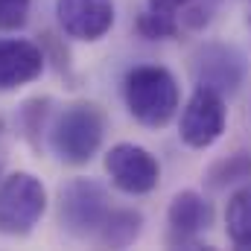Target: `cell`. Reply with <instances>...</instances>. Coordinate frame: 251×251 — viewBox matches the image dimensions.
Wrapping results in <instances>:
<instances>
[{
	"mask_svg": "<svg viewBox=\"0 0 251 251\" xmlns=\"http://www.w3.org/2000/svg\"><path fill=\"white\" fill-rule=\"evenodd\" d=\"M47 210V187L32 173H12L0 181V234L29 237Z\"/></svg>",
	"mask_w": 251,
	"mask_h": 251,
	"instance_id": "cell-3",
	"label": "cell"
},
{
	"mask_svg": "<svg viewBox=\"0 0 251 251\" xmlns=\"http://www.w3.org/2000/svg\"><path fill=\"white\" fill-rule=\"evenodd\" d=\"M243 178H251V158L246 152L228 155V158L216 161L207 170V184L210 187H225V184H234V181H243Z\"/></svg>",
	"mask_w": 251,
	"mask_h": 251,
	"instance_id": "cell-14",
	"label": "cell"
},
{
	"mask_svg": "<svg viewBox=\"0 0 251 251\" xmlns=\"http://www.w3.org/2000/svg\"><path fill=\"white\" fill-rule=\"evenodd\" d=\"M105 173L120 193L146 196L158 187L161 164L149 149H143L137 143H114L105 152Z\"/></svg>",
	"mask_w": 251,
	"mask_h": 251,
	"instance_id": "cell-6",
	"label": "cell"
},
{
	"mask_svg": "<svg viewBox=\"0 0 251 251\" xmlns=\"http://www.w3.org/2000/svg\"><path fill=\"white\" fill-rule=\"evenodd\" d=\"M105 137V114L97 102H73L50 126V146L56 158L70 167L88 164Z\"/></svg>",
	"mask_w": 251,
	"mask_h": 251,
	"instance_id": "cell-2",
	"label": "cell"
},
{
	"mask_svg": "<svg viewBox=\"0 0 251 251\" xmlns=\"http://www.w3.org/2000/svg\"><path fill=\"white\" fill-rule=\"evenodd\" d=\"M225 120H228V108H225L222 94L207 85H199L181 111L178 137L190 149H207L222 137Z\"/></svg>",
	"mask_w": 251,
	"mask_h": 251,
	"instance_id": "cell-5",
	"label": "cell"
},
{
	"mask_svg": "<svg viewBox=\"0 0 251 251\" xmlns=\"http://www.w3.org/2000/svg\"><path fill=\"white\" fill-rule=\"evenodd\" d=\"M56 18L64 35L100 41L114 26V0H56Z\"/></svg>",
	"mask_w": 251,
	"mask_h": 251,
	"instance_id": "cell-7",
	"label": "cell"
},
{
	"mask_svg": "<svg viewBox=\"0 0 251 251\" xmlns=\"http://www.w3.org/2000/svg\"><path fill=\"white\" fill-rule=\"evenodd\" d=\"M225 231L237 249H251V184L237 190L225 207Z\"/></svg>",
	"mask_w": 251,
	"mask_h": 251,
	"instance_id": "cell-13",
	"label": "cell"
},
{
	"mask_svg": "<svg viewBox=\"0 0 251 251\" xmlns=\"http://www.w3.org/2000/svg\"><path fill=\"white\" fill-rule=\"evenodd\" d=\"M140 231H143V216L137 210H128V207L117 210V207H111L105 225L100 228V234L94 240L100 246H105V249H126V246H131L140 237Z\"/></svg>",
	"mask_w": 251,
	"mask_h": 251,
	"instance_id": "cell-12",
	"label": "cell"
},
{
	"mask_svg": "<svg viewBox=\"0 0 251 251\" xmlns=\"http://www.w3.org/2000/svg\"><path fill=\"white\" fill-rule=\"evenodd\" d=\"M32 0H0V32H15L29 21Z\"/></svg>",
	"mask_w": 251,
	"mask_h": 251,
	"instance_id": "cell-15",
	"label": "cell"
},
{
	"mask_svg": "<svg viewBox=\"0 0 251 251\" xmlns=\"http://www.w3.org/2000/svg\"><path fill=\"white\" fill-rule=\"evenodd\" d=\"M62 225L73 237H97L100 228L105 225L111 213V201L102 184L94 178H73L62 187V201H59Z\"/></svg>",
	"mask_w": 251,
	"mask_h": 251,
	"instance_id": "cell-4",
	"label": "cell"
},
{
	"mask_svg": "<svg viewBox=\"0 0 251 251\" xmlns=\"http://www.w3.org/2000/svg\"><path fill=\"white\" fill-rule=\"evenodd\" d=\"M167 222H170V240H167L170 246H199L196 237L210 228L213 207L196 190H181L170 201Z\"/></svg>",
	"mask_w": 251,
	"mask_h": 251,
	"instance_id": "cell-10",
	"label": "cell"
},
{
	"mask_svg": "<svg viewBox=\"0 0 251 251\" xmlns=\"http://www.w3.org/2000/svg\"><path fill=\"white\" fill-rule=\"evenodd\" d=\"M181 21L196 26L207 21V15H199L196 0H146V9L137 18V32L149 41L176 38L181 32Z\"/></svg>",
	"mask_w": 251,
	"mask_h": 251,
	"instance_id": "cell-9",
	"label": "cell"
},
{
	"mask_svg": "<svg viewBox=\"0 0 251 251\" xmlns=\"http://www.w3.org/2000/svg\"><path fill=\"white\" fill-rule=\"evenodd\" d=\"M193 70H196L199 85H207V88H213V91H219L225 97V94H234L240 88L243 73H246V62H243V56L234 47L204 44L196 53Z\"/></svg>",
	"mask_w": 251,
	"mask_h": 251,
	"instance_id": "cell-8",
	"label": "cell"
},
{
	"mask_svg": "<svg viewBox=\"0 0 251 251\" xmlns=\"http://www.w3.org/2000/svg\"><path fill=\"white\" fill-rule=\"evenodd\" d=\"M123 100L128 114L146 128H164L176 117L181 91L176 76L161 64L131 67L123 79Z\"/></svg>",
	"mask_w": 251,
	"mask_h": 251,
	"instance_id": "cell-1",
	"label": "cell"
},
{
	"mask_svg": "<svg viewBox=\"0 0 251 251\" xmlns=\"http://www.w3.org/2000/svg\"><path fill=\"white\" fill-rule=\"evenodd\" d=\"M44 53L26 38H0V91H18L44 73Z\"/></svg>",
	"mask_w": 251,
	"mask_h": 251,
	"instance_id": "cell-11",
	"label": "cell"
}]
</instances>
